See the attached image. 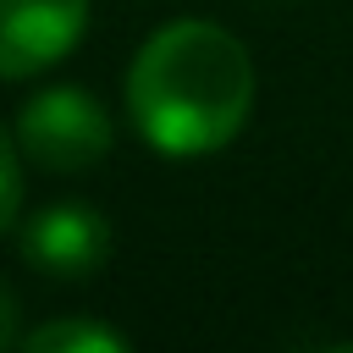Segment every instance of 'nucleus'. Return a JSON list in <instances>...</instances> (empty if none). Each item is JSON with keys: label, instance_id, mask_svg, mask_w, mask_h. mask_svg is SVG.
Wrapping results in <instances>:
<instances>
[{"label": "nucleus", "instance_id": "nucleus-5", "mask_svg": "<svg viewBox=\"0 0 353 353\" xmlns=\"http://www.w3.org/2000/svg\"><path fill=\"white\" fill-rule=\"evenodd\" d=\"M33 353H121L127 342L110 331V325H88V320H55V325H39L22 336Z\"/></svg>", "mask_w": 353, "mask_h": 353}, {"label": "nucleus", "instance_id": "nucleus-4", "mask_svg": "<svg viewBox=\"0 0 353 353\" xmlns=\"http://www.w3.org/2000/svg\"><path fill=\"white\" fill-rule=\"evenodd\" d=\"M22 254L44 276H88L110 254V226L88 204H50L22 226Z\"/></svg>", "mask_w": 353, "mask_h": 353}, {"label": "nucleus", "instance_id": "nucleus-2", "mask_svg": "<svg viewBox=\"0 0 353 353\" xmlns=\"http://www.w3.org/2000/svg\"><path fill=\"white\" fill-rule=\"evenodd\" d=\"M17 149L44 171H83L110 149V116L83 88H39L17 116Z\"/></svg>", "mask_w": 353, "mask_h": 353}, {"label": "nucleus", "instance_id": "nucleus-7", "mask_svg": "<svg viewBox=\"0 0 353 353\" xmlns=\"http://www.w3.org/2000/svg\"><path fill=\"white\" fill-rule=\"evenodd\" d=\"M11 342V298H6V287H0V347Z\"/></svg>", "mask_w": 353, "mask_h": 353}, {"label": "nucleus", "instance_id": "nucleus-1", "mask_svg": "<svg viewBox=\"0 0 353 353\" xmlns=\"http://www.w3.org/2000/svg\"><path fill=\"white\" fill-rule=\"evenodd\" d=\"M127 110L160 154L226 149L254 110V61L215 22H171L138 50Z\"/></svg>", "mask_w": 353, "mask_h": 353}, {"label": "nucleus", "instance_id": "nucleus-6", "mask_svg": "<svg viewBox=\"0 0 353 353\" xmlns=\"http://www.w3.org/2000/svg\"><path fill=\"white\" fill-rule=\"evenodd\" d=\"M22 210V160H17V132L0 127V232Z\"/></svg>", "mask_w": 353, "mask_h": 353}, {"label": "nucleus", "instance_id": "nucleus-3", "mask_svg": "<svg viewBox=\"0 0 353 353\" xmlns=\"http://www.w3.org/2000/svg\"><path fill=\"white\" fill-rule=\"evenodd\" d=\"M88 22V0H0V77L55 66Z\"/></svg>", "mask_w": 353, "mask_h": 353}]
</instances>
